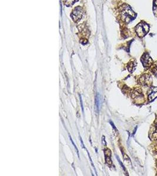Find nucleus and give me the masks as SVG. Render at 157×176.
<instances>
[{"instance_id":"nucleus-11","label":"nucleus","mask_w":157,"mask_h":176,"mask_svg":"<svg viewBox=\"0 0 157 176\" xmlns=\"http://www.w3.org/2000/svg\"><path fill=\"white\" fill-rule=\"evenodd\" d=\"M117 160H118V162L119 163L120 165H121V166L122 167V168H123V171H124L125 172H126V173H127V170H126V168H125V167H124V165H123V164L122 163V162L121 161V160H120V159H119L118 158V156H117Z\"/></svg>"},{"instance_id":"nucleus-6","label":"nucleus","mask_w":157,"mask_h":176,"mask_svg":"<svg viewBox=\"0 0 157 176\" xmlns=\"http://www.w3.org/2000/svg\"><path fill=\"white\" fill-rule=\"evenodd\" d=\"M104 154H105V160L106 163L108 165H112V160L111 159V150L108 149H105L104 150Z\"/></svg>"},{"instance_id":"nucleus-5","label":"nucleus","mask_w":157,"mask_h":176,"mask_svg":"<svg viewBox=\"0 0 157 176\" xmlns=\"http://www.w3.org/2000/svg\"><path fill=\"white\" fill-rule=\"evenodd\" d=\"M140 82L143 85H150L152 82V79L149 75H144L140 79Z\"/></svg>"},{"instance_id":"nucleus-15","label":"nucleus","mask_w":157,"mask_h":176,"mask_svg":"<svg viewBox=\"0 0 157 176\" xmlns=\"http://www.w3.org/2000/svg\"><path fill=\"white\" fill-rule=\"evenodd\" d=\"M102 139V143H103V144H104L105 146H106V144H106L105 140V136H103Z\"/></svg>"},{"instance_id":"nucleus-3","label":"nucleus","mask_w":157,"mask_h":176,"mask_svg":"<svg viewBox=\"0 0 157 176\" xmlns=\"http://www.w3.org/2000/svg\"><path fill=\"white\" fill-rule=\"evenodd\" d=\"M83 9L81 7H78L74 8L71 15V17L73 18L74 22H78L79 20H81V17L83 16Z\"/></svg>"},{"instance_id":"nucleus-14","label":"nucleus","mask_w":157,"mask_h":176,"mask_svg":"<svg viewBox=\"0 0 157 176\" xmlns=\"http://www.w3.org/2000/svg\"><path fill=\"white\" fill-rule=\"evenodd\" d=\"M154 11H157V0L154 3Z\"/></svg>"},{"instance_id":"nucleus-7","label":"nucleus","mask_w":157,"mask_h":176,"mask_svg":"<svg viewBox=\"0 0 157 176\" xmlns=\"http://www.w3.org/2000/svg\"><path fill=\"white\" fill-rule=\"evenodd\" d=\"M157 98V88L152 87L148 95V99L150 101H152Z\"/></svg>"},{"instance_id":"nucleus-1","label":"nucleus","mask_w":157,"mask_h":176,"mask_svg":"<svg viewBox=\"0 0 157 176\" xmlns=\"http://www.w3.org/2000/svg\"><path fill=\"white\" fill-rule=\"evenodd\" d=\"M121 15L123 21L127 23L132 21L136 17L135 13L128 6H125L123 7L121 12Z\"/></svg>"},{"instance_id":"nucleus-8","label":"nucleus","mask_w":157,"mask_h":176,"mask_svg":"<svg viewBox=\"0 0 157 176\" xmlns=\"http://www.w3.org/2000/svg\"><path fill=\"white\" fill-rule=\"evenodd\" d=\"M100 103H101V100H100V95L99 94H96V100H95V111L96 113H98L100 108Z\"/></svg>"},{"instance_id":"nucleus-10","label":"nucleus","mask_w":157,"mask_h":176,"mask_svg":"<svg viewBox=\"0 0 157 176\" xmlns=\"http://www.w3.org/2000/svg\"><path fill=\"white\" fill-rule=\"evenodd\" d=\"M75 0H66L65 1V5L67 6H70L73 5V4L75 2Z\"/></svg>"},{"instance_id":"nucleus-9","label":"nucleus","mask_w":157,"mask_h":176,"mask_svg":"<svg viewBox=\"0 0 157 176\" xmlns=\"http://www.w3.org/2000/svg\"><path fill=\"white\" fill-rule=\"evenodd\" d=\"M137 66V62L136 61L134 60V61H131L128 63V69L130 72H132V71H134V70L135 68V67Z\"/></svg>"},{"instance_id":"nucleus-16","label":"nucleus","mask_w":157,"mask_h":176,"mask_svg":"<svg viewBox=\"0 0 157 176\" xmlns=\"http://www.w3.org/2000/svg\"><path fill=\"white\" fill-rule=\"evenodd\" d=\"M154 73H155L156 75H157V68H156L155 69L154 71Z\"/></svg>"},{"instance_id":"nucleus-12","label":"nucleus","mask_w":157,"mask_h":176,"mask_svg":"<svg viewBox=\"0 0 157 176\" xmlns=\"http://www.w3.org/2000/svg\"><path fill=\"white\" fill-rule=\"evenodd\" d=\"M69 137H70V139L71 140V142L73 143V145H74V147H75V149H76V151H77V154H78V156L79 157V152H78V150L77 149V146H76V145L74 144V142H73V139H72V138L71 137V136L70 135H69Z\"/></svg>"},{"instance_id":"nucleus-13","label":"nucleus","mask_w":157,"mask_h":176,"mask_svg":"<svg viewBox=\"0 0 157 176\" xmlns=\"http://www.w3.org/2000/svg\"><path fill=\"white\" fill-rule=\"evenodd\" d=\"M79 98H80V102H81V108H82V110L84 112V107H83V100H82V98L81 95H79Z\"/></svg>"},{"instance_id":"nucleus-2","label":"nucleus","mask_w":157,"mask_h":176,"mask_svg":"<svg viewBox=\"0 0 157 176\" xmlns=\"http://www.w3.org/2000/svg\"><path fill=\"white\" fill-rule=\"evenodd\" d=\"M135 31L139 37H144L149 31V26L147 24L142 22L136 27Z\"/></svg>"},{"instance_id":"nucleus-4","label":"nucleus","mask_w":157,"mask_h":176,"mask_svg":"<svg viewBox=\"0 0 157 176\" xmlns=\"http://www.w3.org/2000/svg\"><path fill=\"white\" fill-rule=\"evenodd\" d=\"M141 62L143 64V65L144 67H150L152 63V59L150 57V56L148 55V54H145L144 55L142 56V58H141Z\"/></svg>"}]
</instances>
